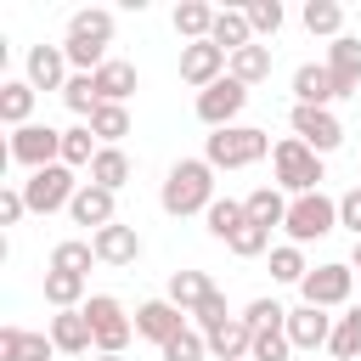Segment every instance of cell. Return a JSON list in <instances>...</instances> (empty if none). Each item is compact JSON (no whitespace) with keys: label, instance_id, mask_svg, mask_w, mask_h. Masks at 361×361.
<instances>
[{"label":"cell","instance_id":"obj_1","mask_svg":"<svg viewBox=\"0 0 361 361\" xmlns=\"http://www.w3.org/2000/svg\"><path fill=\"white\" fill-rule=\"evenodd\" d=\"M107 45H113V11L102 6H85L68 17V39H62V56L73 73H96L107 62Z\"/></svg>","mask_w":361,"mask_h":361},{"label":"cell","instance_id":"obj_2","mask_svg":"<svg viewBox=\"0 0 361 361\" xmlns=\"http://www.w3.org/2000/svg\"><path fill=\"white\" fill-rule=\"evenodd\" d=\"M158 203H164V214H175V220H180V214H209V203H214V169H209V158H180V164H169Z\"/></svg>","mask_w":361,"mask_h":361},{"label":"cell","instance_id":"obj_3","mask_svg":"<svg viewBox=\"0 0 361 361\" xmlns=\"http://www.w3.org/2000/svg\"><path fill=\"white\" fill-rule=\"evenodd\" d=\"M265 152H276V147H271V135L254 130V124H231V130H214V135L203 141L209 169H248V164H259Z\"/></svg>","mask_w":361,"mask_h":361},{"label":"cell","instance_id":"obj_4","mask_svg":"<svg viewBox=\"0 0 361 361\" xmlns=\"http://www.w3.org/2000/svg\"><path fill=\"white\" fill-rule=\"evenodd\" d=\"M271 169H276V186L282 192H293V197H305V192H322V152H310L299 135H282L276 141V152H271Z\"/></svg>","mask_w":361,"mask_h":361},{"label":"cell","instance_id":"obj_5","mask_svg":"<svg viewBox=\"0 0 361 361\" xmlns=\"http://www.w3.org/2000/svg\"><path fill=\"white\" fill-rule=\"evenodd\" d=\"M338 226V197H327V192H305V197H288V220H282V231H288V243H316V237H327Z\"/></svg>","mask_w":361,"mask_h":361},{"label":"cell","instance_id":"obj_6","mask_svg":"<svg viewBox=\"0 0 361 361\" xmlns=\"http://www.w3.org/2000/svg\"><path fill=\"white\" fill-rule=\"evenodd\" d=\"M85 316L96 327V355H124V344L135 338V322L124 316V305L113 293H90L85 299Z\"/></svg>","mask_w":361,"mask_h":361},{"label":"cell","instance_id":"obj_7","mask_svg":"<svg viewBox=\"0 0 361 361\" xmlns=\"http://www.w3.org/2000/svg\"><path fill=\"white\" fill-rule=\"evenodd\" d=\"M6 158H11V164H23L28 175H34V169L62 164V130H51V124H23V130H11Z\"/></svg>","mask_w":361,"mask_h":361},{"label":"cell","instance_id":"obj_8","mask_svg":"<svg viewBox=\"0 0 361 361\" xmlns=\"http://www.w3.org/2000/svg\"><path fill=\"white\" fill-rule=\"evenodd\" d=\"M79 186H85V180H73V169H68V164H51V169H34V175L23 180V197H28V214H56V209H68Z\"/></svg>","mask_w":361,"mask_h":361},{"label":"cell","instance_id":"obj_9","mask_svg":"<svg viewBox=\"0 0 361 361\" xmlns=\"http://www.w3.org/2000/svg\"><path fill=\"white\" fill-rule=\"evenodd\" d=\"M299 293H305V305H316V310H333V305H344V299L355 293V271H350L344 259L310 265V276L299 282Z\"/></svg>","mask_w":361,"mask_h":361},{"label":"cell","instance_id":"obj_10","mask_svg":"<svg viewBox=\"0 0 361 361\" xmlns=\"http://www.w3.org/2000/svg\"><path fill=\"white\" fill-rule=\"evenodd\" d=\"M243 107H248V85H237L231 73H226V79H214L209 90H197V118H203L209 130H231Z\"/></svg>","mask_w":361,"mask_h":361},{"label":"cell","instance_id":"obj_11","mask_svg":"<svg viewBox=\"0 0 361 361\" xmlns=\"http://www.w3.org/2000/svg\"><path fill=\"white\" fill-rule=\"evenodd\" d=\"M288 124H293V135L310 147V152H338V141H344V124H338V113L333 107H299L293 102V113H288Z\"/></svg>","mask_w":361,"mask_h":361},{"label":"cell","instance_id":"obj_12","mask_svg":"<svg viewBox=\"0 0 361 361\" xmlns=\"http://www.w3.org/2000/svg\"><path fill=\"white\" fill-rule=\"evenodd\" d=\"M192 322H186V310L180 305H169V299H147V305H135V338H147V344H169L175 333H186Z\"/></svg>","mask_w":361,"mask_h":361},{"label":"cell","instance_id":"obj_13","mask_svg":"<svg viewBox=\"0 0 361 361\" xmlns=\"http://www.w3.org/2000/svg\"><path fill=\"white\" fill-rule=\"evenodd\" d=\"M226 68H231V56L214 45V39H197V45H180V79L192 85V90H209L214 79H226Z\"/></svg>","mask_w":361,"mask_h":361},{"label":"cell","instance_id":"obj_14","mask_svg":"<svg viewBox=\"0 0 361 361\" xmlns=\"http://www.w3.org/2000/svg\"><path fill=\"white\" fill-rule=\"evenodd\" d=\"M45 333H51V344H56V355H90V350H96V327H90V316H85V305H79V310H56Z\"/></svg>","mask_w":361,"mask_h":361},{"label":"cell","instance_id":"obj_15","mask_svg":"<svg viewBox=\"0 0 361 361\" xmlns=\"http://www.w3.org/2000/svg\"><path fill=\"white\" fill-rule=\"evenodd\" d=\"M90 248H96L102 265H135V259H141V231L124 226V220H113V226L90 231Z\"/></svg>","mask_w":361,"mask_h":361},{"label":"cell","instance_id":"obj_16","mask_svg":"<svg viewBox=\"0 0 361 361\" xmlns=\"http://www.w3.org/2000/svg\"><path fill=\"white\" fill-rule=\"evenodd\" d=\"M327 73H333L338 102L361 90V39H355V34H338V39L327 45Z\"/></svg>","mask_w":361,"mask_h":361},{"label":"cell","instance_id":"obj_17","mask_svg":"<svg viewBox=\"0 0 361 361\" xmlns=\"http://www.w3.org/2000/svg\"><path fill=\"white\" fill-rule=\"evenodd\" d=\"M113 197L118 192H107V186H96V180H85L79 192H73V203H68V214H73V226H90V231H102V226H113L118 214H113Z\"/></svg>","mask_w":361,"mask_h":361},{"label":"cell","instance_id":"obj_18","mask_svg":"<svg viewBox=\"0 0 361 361\" xmlns=\"http://www.w3.org/2000/svg\"><path fill=\"white\" fill-rule=\"evenodd\" d=\"M333 322H338V316H327V310H316V305L288 310V338H293V350H327Z\"/></svg>","mask_w":361,"mask_h":361},{"label":"cell","instance_id":"obj_19","mask_svg":"<svg viewBox=\"0 0 361 361\" xmlns=\"http://www.w3.org/2000/svg\"><path fill=\"white\" fill-rule=\"evenodd\" d=\"M293 102H299V107H333V102H338L327 62H299V68H293Z\"/></svg>","mask_w":361,"mask_h":361},{"label":"cell","instance_id":"obj_20","mask_svg":"<svg viewBox=\"0 0 361 361\" xmlns=\"http://www.w3.org/2000/svg\"><path fill=\"white\" fill-rule=\"evenodd\" d=\"M34 90H62L73 73H68V56H62V45H34L28 51V73H23Z\"/></svg>","mask_w":361,"mask_h":361},{"label":"cell","instance_id":"obj_21","mask_svg":"<svg viewBox=\"0 0 361 361\" xmlns=\"http://www.w3.org/2000/svg\"><path fill=\"white\" fill-rule=\"evenodd\" d=\"M56 344L51 333H28V327H0V361H51Z\"/></svg>","mask_w":361,"mask_h":361},{"label":"cell","instance_id":"obj_22","mask_svg":"<svg viewBox=\"0 0 361 361\" xmlns=\"http://www.w3.org/2000/svg\"><path fill=\"white\" fill-rule=\"evenodd\" d=\"M135 85H141V79H135V62L107 56V62L96 68V96H102V102H118V107H124V102L135 96Z\"/></svg>","mask_w":361,"mask_h":361},{"label":"cell","instance_id":"obj_23","mask_svg":"<svg viewBox=\"0 0 361 361\" xmlns=\"http://www.w3.org/2000/svg\"><path fill=\"white\" fill-rule=\"evenodd\" d=\"M209 355H214V361H248V355H254V327H248L243 316H231L220 333H209Z\"/></svg>","mask_w":361,"mask_h":361},{"label":"cell","instance_id":"obj_24","mask_svg":"<svg viewBox=\"0 0 361 361\" xmlns=\"http://www.w3.org/2000/svg\"><path fill=\"white\" fill-rule=\"evenodd\" d=\"M34 96H39V90H34L28 79H6V85H0V118H6L11 130L34 124Z\"/></svg>","mask_w":361,"mask_h":361},{"label":"cell","instance_id":"obj_25","mask_svg":"<svg viewBox=\"0 0 361 361\" xmlns=\"http://www.w3.org/2000/svg\"><path fill=\"white\" fill-rule=\"evenodd\" d=\"M214 17H220L214 6H203V0H180V6H175V34H180L186 45H197V39L214 34Z\"/></svg>","mask_w":361,"mask_h":361},{"label":"cell","instance_id":"obj_26","mask_svg":"<svg viewBox=\"0 0 361 361\" xmlns=\"http://www.w3.org/2000/svg\"><path fill=\"white\" fill-rule=\"evenodd\" d=\"M226 56L231 51H243V45H254V23H248V11H237V6H226L220 17H214V34H209Z\"/></svg>","mask_w":361,"mask_h":361},{"label":"cell","instance_id":"obj_27","mask_svg":"<svg viewBox=\"0 0 361 361\" xmlns=\"http://www.w3.org/2000/svg\"><path fill=\"white\" fill-rule=\"evenodd\" d=\"M203 226H209V237L231 243V237L248 226V209H243V197H214V203H209V214H203Z\"/></svg>","mask_w":361,"mask_h":361},{"label":"cell","instance_id":"obj_28","mask_svg":"<svg viewBox=\"0 0 361 361\" xmlns=\"http://www.w3.org/2000/svg\"><path fill=\"white\" fill-rule=\"evenodd\" d=\"M209 293H214L209 271H175V276H169V293H164V299H169V305H180V310L192 316V310H197V305H203Z\"/></svg>","mask_w":361,"mask_h":361},{"label":"cell","instance_id":"obj_29","mask_svg":"<svg viewBox=\"0 0 361 361\" xmlns=\"http://www.w3.org/2000/svg\"><path fill=\"white\" fill-rule=\"evenodd\" d=\"M237 85H259V79H271V45H243V51H231V68H226Z\"/></svg>","mask_w":361,"mask_h":361},{"label":"cell","instance_id":"obj_30","mask_svg":"<svg viewBox=\"0 0 361 361\" xmlns=\"http://www.w3.org/2000/svg\"><path fill=\"white\" fill-rule=\"evenodd\" d=\"M243 209H248V220H254V226H265V231L288 220V197H282V186H259V192H248V197H243Z\"/></svg>","mask_w":361,"mask_h":361},{"label":"cell","instance_id":"obj_31","mask_svg":"<svg viewBox=\"0 0 361 361\" xmlns=\"http://www.w3.org/2000/svg\"><path fill=\"white\" fill-rule=\"evenodd\" d=\"M299 23H305L310 34H322V39H338V34H344V6H338V0H305Z\"/></svg>","mask_w":361,"mask_h":361},{"label":"cell","instance_id":"obj_32","mask_svg":"<svg viewBox=\"0 0 361 361\" xmlns=\"http://www.w3.org/2000/svg\"><path fill=\"white\" fill-rule=\"evenodd\" d=\"M96 152H102V141H96V130H90V124L62 130V164H68V169H90V164H96Z\"/></svg>","mask_w":361,"mask_h":361},{"label":"cell","instance_id":"obj_33","mask_svg":"<svg viewBox=\"0 0 361 361\" xmlns=\"http://www.w3.org/2000/svg\"><path fill=\"white\" fill-rule=\"evenodd\" d=\"M45 305H56V310H79V305H85V276H73V271H51V265H45Z\"/></svg>","mask_w":361,"mask_h":361},{"label":"cell","instance_id":"obj_34","mask_svg":"<svg viewBox=\"0 0 361 361\" xmlns=\"http://www.w3.org/2000/svg\"><path fill=\"white\" fill-rule=\"evenodd\" d=\"M90 130H96V141H102V147H118V141L130 135V107H118V102H102V107L90 113Z\"/></svg>","mask_w":361,"mask_h":361},{"label":"cell","instance_id":"obj_35","mask_svg":"<svg viewBox=\"0 0 361 361\" xmlns=\"http://www.w3.org/2000/svg\"><path fill=\"white\" fill-rule=\"evenodd\" d=\"M90 180L107 186V192H118V186L130 180V152H124V147H102L96 164H90Z\"/></svg>","mask_w":361,"mask_h":361},{"label":"cell","instance_id":"obj_36","mask_svg":"<svg viewBox=\"0 0 361 361\" xmlns=\"http://www.w3.org/2000/svg\"><path fill=\"white\" fill-rule=\"evenodd\" d=\"M327 350H333L338 361H361V305H355V310H344V316L333 322V338H327Z\"/></svg>","mask_w":361,"mask_h":361},{"label":"cell","instance_id":"obj_37","mask_svg":"<svg viewBox=\"0 0 361 361\" xmlns=\"http://www.w3.org/2000/svg\"><path fill=\"white\" fill-rule=\"evenodd\" d=\"M62 102H68V113H79V118L90 124V113L102 107V96H96V73H73V79L62 85Z\"/></svg>","mask_w":361,"mask_h":361},{"label":"cell","instance_id":"obj_38","mask_svg":"<svg viewBox=\"0 0 361 361\" xmlns=\"http://www.w3.org/2000/svg\"><path fill=\"white\" fill-rule=\"evenodd\" d=\"M90 265H96V248H90L85 237H68V243L51 248V271H73V276H85Z\"/></svg>","mask_w":361,"mask_h":361},{"label":"cell","instance_id":"obj_39","mask_svg":"<svg viewBox=\"0 0 361 361\" xmlns=\"http://www.w3.org/2000/svg\"><path fill=\"white\" fill-rule=\"evenodd\" d=\"M271 276L299 288V282L310 276V265H305V248H299V243H282V248H271Z\"/></svg>","mask_w":361,"mask_h":361},{"label":"cell","instance_id":"obj_40","mask_svg":"<svg viewBox=\"0 0 361 361\" xmlns=\"http://www.w3.org/2000/svg\"><path fill=\"white\" fill-rule=\"evenodd\" d=\"M288 355H293L288 322H282V327H259V333H254V355H248V361H288Z\"/></svg>","mask_w":361,"mask_h":361},{"label":"cell","instance_id":"obj_41","mask_svg":"<svg viewBox=\"0 0 361 361\" xmlns=\"http://www.w3.org/2000/svg\"><path fill=\"white\" fill-rule=\"evenodd\" d=\"M226 322H231V310H226V293H220V288H214V293H209V299H203V305H197V310H192V327H197V333H203V338H209V333H220V327H226Z\"/></svg>","mask_w":361,"mask_h":361},{"label":"cell","instance_id":"obj_42","mask_svg":"<svg viewBox=\"0 0 361 361\" xmlns=\"http://www.w3.org/2000/svg\"><path fill=\"white\" fill-rule=\"evenodd\" d=\"M209 355V338L197 333V327H186V333H175L169 344H164V361H203Z\"/></svg>","mask_w":361,"mask_h":361},{"label":"cell","instance_id":"obj_43","mask_svg":"<svg viewBox=\"0 0 361 361\" xmlns=\"http://www.w3.org/2000/svg\"><path fill=\"white\" fill-rule=\"evenodd\" d=\"M226 248H231V254H237V259H254V254H265V248H271V231H265V226H254V220H248V226H243V231H237V237H231V243H226Z\"/></svg>","mask_w":361,"mask_h":361},{"label":"cell","instance_id":"obj_44","mask_svg":"<svg viewBox=\"0 0 361 361\" xmlns=\"http://www.w3.org/2000/svg\"><path fill=\"white\" fill-rule=\"evenodd\" d=\"M243 322H248V327L259 333V327H282V322H288V310H282L276 299H254V305L243 310Z\"/></svg>","mask_w":361,"mask_h":361},{"label":"cell","instance_id":"obj_45","mask_svg":"<svg viewBox=\"0 0 361 361\" xmlns=\"http://www.w3.org/2000/svg\"><path fill=\"white\" fill-rule=\"evenodd\" d=\"M248 11V23H254V34H276L282 28V6L276 0H254V6H243Z\"/></svg>","mask_w":361,"mask_h":361},{"label":"cell","instance_id":"obj_46","mask_svg":"<svg viewBox=\"0 0 361 361\" xmlns=\"http://www.w3.org/2000/svg\"><path fill=\"white\" fill-rule=\"evenodd\" d=\"M28 214V197H23V186H6L0 192V226H17Z\"/></svg>","mask_w":361,"mask_h":361},{"label":"cell","instance_id":"obj_47","mask_svg":"<svg viewBox=\"0 0 361 361\" xmlns=\"http://www.w3.org/2000/svg\"><path fill=\"white\" fill-rule=\"evenodd\" d=\"M338 226H350V231L361 237V186H350V192L338 197Z\"/></svg>","mask_w":361,"mask_h":361},{"label":"cell","instance_id":"obj_48","mask_svg":"<svg viewBox=\"0 0 361 361\" xmlns=\"http://www.w3.org/2000/svg\"><path fill=\"white\" fill-rule=\"evenodd\" d=\"M350 271H361V237H355V248H350Z\"/></svg>","mask_w":361,"mask_h":361},{"label":"cell","instance_id":"obj_49","mask_svg":"<svg viewBox=\"0 0 361 361\" xmlns=\"http://www.w3.org/2000/svg\"><path fill=\"white\" fill-rule=\"evenodd\" d=\"M96 361H124V355H96Z\"/></svg>","mask_w":361,"mask_h":361}]
</instances>
